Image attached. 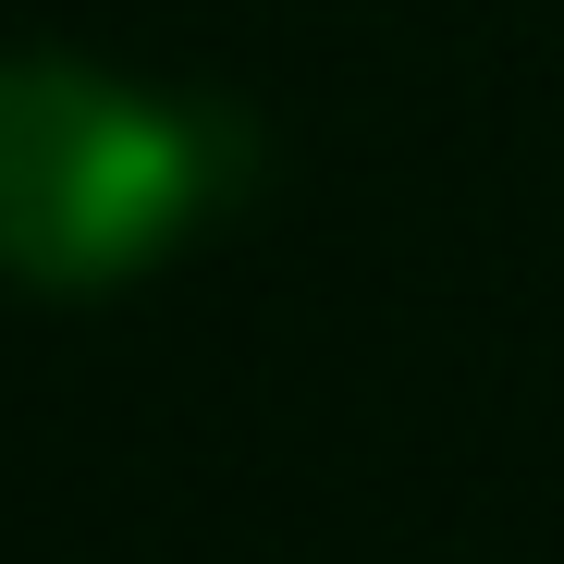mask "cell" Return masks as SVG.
Masks as SVG:
<instances>
[{
	"mask_svg": "<svg viewBox=\"0 0 564 564\" xmlns=\"http://www.w3.org/2000/svg\"><path fill=\"white\" fill-rule=\"evenodd\" d=\"M246 184V123L123 86L99 62L13 50L0 62V270L50 295L172 258Z\"/></svg>",
	"mask_w": 564,
	"mask_h": 564,
	"instance_id": "6da1fadb",
	"label": "cell"
}]
</instances>
